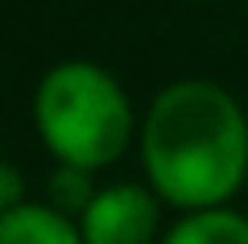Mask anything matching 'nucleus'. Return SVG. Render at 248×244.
Masks as SVG:
<instances>
[{"label":"nucleus","mask_w":248,"mask_h":244,"mask_svg":"<svg viewBox=\"0 0 248 244\" xmlns=\"http://www.w3.org/2000/svg\"><path fill=\"white\" fill-rule=\"evenodd\" d=\"M161 223V196L140 183H109L78 218L83 244H153Z\"/></svg>","instance_id":"3"},{"label":"nucleus","mask_w":248,"mask_h":244,"mask_svg":"<svg viewBox=\"0 0 248 244\" xmlns=\"http://www.w3.org/2000/svg\"><path fill=\"white\" fill-rule=\"evenodd\" d=\"M161 244H248V218L235 210H192L183 214Z\"/></svg>","instance_id":"5"},{"label":"nucleus","mask_w":248,"mask_h":244,"mask_svg":"<svg viewBox=\"0 0 248 244\" xmlns=\"http://www.w3.org/2000/svg\"><path fill=\"white\" fill-rule=\"evenodd\" d=\"M0 244H83V231L61 210L26 201L0 214Z\"/></svg>","instance_id":"4"},{"label":"nucleus","mask_w":248,"mask_h":244,"mask_svg":"<svg viewBox=\"0 0 248 244\" xmlns=\"http://www.w3.org/2000/svg\"><path fill=\"white\" fill-rule=\"evenodd\" d=\"M140 157L148 188L166 205L183 214L222 210L248 188V118L240 100L209 79L170 83L144 114Z\"/></svg>","instance_id":"1"},{"label":"nucleus","mask_w":248,"mask_h":244,"mask_svg":"<svg viewBox=\"0 0 248 244\" xmlns=\"http://www.w3.org/2000/svg\"><path fill=\"white\" fill-rule=\"evenodd\" d=\"M96 183H92V170H74V166H57L52 170V179H48V205L52 210H61L65 218H83L87 214V205L96 201Z\"/></svg>","instance_id":"6"},{"label":"nucleus","mask_w":248,"mask_h":244,"mask_svg":"<svg viewBox=\"0 0 248 244\" xmlns=\"http://www.w3.org/2000/svg\"><path fill=\"white\" fill-rule=\"evenodd\" d=\"M17 205H26L22 201V170L17 166H0V214L17 210Z\"/></svg>","instance_id":"7"},{"label":"nucleus","mask_w":248,"mask_h":244,"mask_svg":"<svg viewBox=\"0 0 248 244\" xmlns=\"http://www.w3.org/2000/svg\"><path fill=\"white\" fill-rule=\"evenodd\" d=\"M35 127L57 166L100 170L135 135V114L118 79L96 61H61L35 87Z\"/></svg>","instance_id":"2"}]
</instances>
